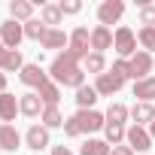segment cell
Returning <instances> with one entry per match:
<instances>
[{
    "label": "cell",
    "instance_id": "1",
    "mask_svg": "<svg viewBox=\"0 0 155 155\" xmlns=\"http://www.w3.org/2000/svg\"><path fill=\"white\" fill-rule=\"evenodd\" d=\"M49 76H52V82L64 85V88H82L85 85V70H82V58L79 55H73L70 49L58 52L49 64Z\"/></svg>",
    "mask_w": 155,
    "mask_h": 155
},
{
    "label": "cell",
    "instance_id": "2",
    "mask_svg": "<svg viewBox=\"0 0 155 155\" xmlns=\"http://www.w3.org/2000/svg\"><path fill=\"white\" fill-rule=\"evenodd\" d=\"M113 49H116V55L125 58V61L134 58V55L140 52V49H137V34H134L131 28H125V25L116 28V31H113Z\"/></svg>",
    "mask_w": 155,
    "mask_h": 155
},
{
    "label": "cell",
    "instance_id": "3",
    "mask_svg": "<svg viewBox=\"0 0 155 155\" xmlns=\"http://www.w3.org/2000/svg\"><path fill=\"white\" fill-rule=\"evenodd\" d=\"M76 125H79L82 134H94V131H104L107 128V116L97 113V110H76V116H70Z\"/></svg>",
    "mask_w": 155,
    "mask_h": 155
},
{
    "label": "cell",
    "instance_id": "4",
    "mask_svg": "<svg viewBox=\"0 0 155 155\" xmlns=\"http://www.w3.org/2000/svg\"><path fill=\"white\" fill-rule=\"evenodd\" d=\"M125 143L134 149V152H149L152 149V134H149V128H140V125H131L128 128V134H125Z\"/></svg>",
    "mask_w": 155,
    "mask_h": 155
},
{
    "label": "cell",
    "instance_id": "5",
    "mask_svg": "<svg viewBox=\"0 0 155 155\" xmlns=\"http://www.w3.org/2000/svg\"><path fill=\"white\" fill-rule=\"evenodd\" d=\"M18 79L28 85V88H34V91H40L46 82H49V73L40 67V64H25L21 67V73H18Z\"/></svg>",
    "mask_w": 155,
    "mask_h": 155
},
{
    "label": "cell",
    "instance_id": "6",
    "mask_svg": "<svg viewBox=\"0 0 155 155\" xmlns=\"http://www.w3.org/2000/svg\"><path fill=\"white\" fill-rule=\"evenodd\" d=\"M67 49H70L73 55L85 58V55L91 52V31L82 28V25H79V28H73V31H70V46H67Z\"/></svg>",
    "mask_w": 155,
    "mask_h": 155
},
{
    "label": "cell",
    "instance_id": "7",
    "mask_svg": "<svg viewBox=\"0 0 155 155\" xmlns=\"http://www.w3.org/2000/svg\"><path fill=\"white\" fill-rule=\"evenodd\" d=\"M122 15H125V3H122V0H104V3L97 6V21H101L104 28L116 25Z\"/></svg>",
    "mask_w": 155,
    "mask_h": 155
},
{
    "label": "cell",
    "instance_id": "8",
    "mask_svg": "<svg viewBox=\"0 0 155 155\" xmlns=\"http://www.w3.org/2000/svg\"><path fill=\"white\" fill-rule=\"evenodd\" d=\"M122 85H125V79H119V76H116L113 70L101 73L97 79H94V91H97L101 97H113L116 91H122Z\"/></svg>",
    "mask_w": 155,
    "mask_h": 155
},
{
    "label": "cell",
    "instance_id": "9",
    "mask_svg": "<svg viewBox=\"0 0 155 155\" xmlns=\"http://www.w3.org/2000/svg\"><path fill=\"white\" fill-rule=\"evenodd\" d=\"M0 40H3V46L6 49H18L21 46V40H25V25H18V21H3L0 25Z\"/></svg>",
    "mask_w": 155,
    "mask_h": 155
},
{
    "label": "cell",
    "instance_id": "10",
    "mask_svg": "<svg viewBox=\"0 0 155 155\" xmlns=\"http://www.w3.org/2000/svg\"><path fill=\"white\" fill-rule=\"evenodd\" d=\"M25 146L34 149V152L49 149V146H52V143H49V128H43V125H31V128L25 131Z\"/></svg>",
    "mask_w": 155,
    "mask_h": 155
},
{
    "label": "cell",
    "instance_id": "11",
    "mask_svg": "<svg viewBox=\"0 0 155 155\" xmlns=\"http://www.w3.org/2000/svg\"><path fill=\"white\" fill-rule=\"evenodd\" d=\"M128 61H131V73H134V82H140V79H146V76H152L149 70L155 67V58H152L149 52H143V49H140V52H137L134 58H128Z\"/></svg>",
    "mask_w": 155,
    "mask_h": 155
},
{
    "label": "cell",
    "instance_id": "12",
    "mask_svg": "<svg viewBox=\"0 0 155 155\" xmlns=\"http://www.w3.org/2000/svg\"><path fill=\"white\" fill-rule=\"evenodd\" d=\"M18 113H21L18 97H15V94H9V91H3V94H0V122H3V125H12Z\"/></svg>",
    "mask_w": 155,
    "mask_h": 155
},
{
    "label": "cell",
    "instance_id": "13",
    "mask_svg": "<svg viewBox=\"0 0 155 155\" xmlns=\"http://www.w3.org/2000/svg\"><path fill=\"white\" fill-rule=\"evenodd\" d=\"M107 49H113V31L110 28H104V25H94L91 28V52H107Z\"/></svg>",
    "mask_w": 155,
    "mask_h": 155
},
{
    "label": "cell",
    "instance_id": "14",
    "mask_svg": "<svg viewBox=\"0 0 155 155\" xmlns=\"http://www.w3.org/2000/svg\"><path fill=\"white\" fill-rule=\"evenodd\" d=\"M18 107H21V116H28V119H37V116H43V110H46L37 91L21 94V97H18Z\"/></svg>",
    "mask_w": 155,
    "mask_h": 155
},
{
    "label": "cell",
    "instance_id": "15",
    "mask_svg": "<svg viewBox=\"0 0 155 155\" xmlns=\"http://www.w3.org/2000/svg\"><path fill=\"white\" fill-rule=\"evenodd\" d=\"M21 134L15 131V125H0V149H6V152H18L21 149Z\"/></svg>",
    "mask_w": 155,
    "mask_h": 155
},
{
    "label": "cell",
    "instance_id": "16",
    "mask_svg": "<svg viewBox=\"0 0 155 155\" xmlns=\"http://www.w3.org/2000/svg\"><path fill=\"white\" fill-rule=\"evenodd\" d=\"M40 46H43V49H61V52H64V49L70 46V34H64L61 28H49L46 37L40 40Z\"/></svg>",
    "mask_w": 155,
    "mask_h": 155
},
{
    "label": "cell",
    "instance_id": "17",
    "mask_svg": "<svg viewBox=\"0 0 155 155\" xmlns=\"http://www.w3.org/2000/svg\"><path fill=\"white\" fill-rule=\"evenodd\" d=\"M131 119H134V125L149 128L155 122V104H134L131 107Z\"/></svg>",
    "mask_w": 155,
    "mask_h": 155
},
{
    "label": "cell",
    "instance_id": "18",
    "mask_svg": "<svg viewBox=\"0 0 155 155\" xmlns=\"http://www.w3.org/2000/svg\"><path fill=\"white\" fill-rule=\"evenodd\" d=\"M134 97H137V104H152L155 101V76H146V79L134 82Z\"/></svg>",
    "mask_w": 155,
    "mask_h": 155
},
{
    "label": "cell",
    "instance_id": "19",
    "mask_svg": "<svg viewBox=\"0 0 155 155\" xmlns=\"http://www.w3.org/2000/svg\"><path fill=\"white\" fill-rule=\"evenodd\" d=\"M9 18L28 25L34 18V3H31V0H12V3H9Z\"/></svg>",
    "mask_w": 155,
    "mask_h": 155
},
{
    "label": "cell",
    "instance_id": "20",
    "mask_svg": "<svg viewBox=\"0 0 155 155\" xmlns=\"http://www.w3.org/2000/svg\"><path fill=\"white\" fill-rule=\"evenodd\" d=\"M21 67H25L21 49H6V55L0 58V70L3 73H21Z\"/></svg>",
    "mask_w": 155,
    "mask_h": 155
},
{
    "label": "cell",
    "instance_id": "21",
    "mask_svg": "<svg viewBox=\"0 0 155 155\" xmlns=\"http://www.w3.org/2000/svg\"><path fill=\"white\" fill-rule=\"evenodd\" d=\"M40 21H43L46 28H58V25L64 21L61 6H58V3H43V6H40Z\"/></svg>",
    "mask_w": 155,
    "mask_h": 155
},
{
    "label": "cell",
    "instance_id": "22",
    "mask_svg": "<svg viewBox=\"0 0 155 155\" xmlns=\"http://www.w3.org/2000/svg\"><path fill=\"white\" fill-rule=\"evenodd\" d=\"M97 91H94V85H82V88H76V107L79 110H94V104H97Z\"/></svg>",
    "mask_w": 155,
    "mask_h": 155
},
{
    "label": "cell",
    "instance_id": "23",
    "mask_svg": "<svg viewBox=\"0 0 155 155\" xmlns=\"http://www.w3.org/2000/svg\"><path fill=\"white\" fill-rule=\"evenodd\" d=\"M82 70H85V73L101 76V73H107V58H104L101 52H88V55L82 58Z\"/></svg>",
    "mask_w": 155,
    "mask_h": 155
},
{
    "label": "cell",
    "instance_id": "24",
    "mask_svg": "<svg viewBox=\"0 0 155 155\" xmlns=\"http://www.w3.org/2000/svg\"><path fill=\"white\" fill-rule=\"evenodd\" d=\"M37 94H40L43 107H58V101H61V85L49 79V82H46V85H43V88H40Z\"/></svg>",
    "mask_w": 155,
    "mask_h": 155
},
{
    "label": "cell",
    "instance_id": "25",
    "mask_svg": "<svg viewBox=\"0 0 155 155\" xmlns=\"http://www.w3.org/2000/svg\"><path fill=\"white\" fill-rule=\"evenodd\" d=\"M40 122H43V128H49V131H52V128H64V122H67V119L61 116V110H58V107H46V110H43V116H40Z\"/></svg>",
    "mask_w": 155,
    "mask_h": 155
},
{
    "label": "cell",
    "instance_id": "26",
    "mask_svg": "<svg viewBox=\"0 0 155 155\" xmlns=\"http://www.w3.org/2000/svg\"><path fill=\"white\" fill-rule=\"evenodd\" d=\"M82 155H110L113 152V146L107 143V140H94V137H88L85 143H82V149H79Z\"/></svg>",
    "mask_w": 155,
    "mask_h": 155
},
{
    "label": "cell",
    "instance_id": "27",
    "mask_svg": "<svg viewBox=\"0 0 155 155\" xmlns=\"http://www.w3.org/2000/svg\"><path fill=\"white\" fill-rule=\"evenodd\" d=\"M104 116H107V122H110V125H125V122H128V116H131V110H128L125 104H110V110H107Z\"/></svg>",
    "mask_w": 155,
    "mask_h": 155
},
{
    "label": "cell",
    "instance_id": "28",
    "mask_svg": "<svg viewBox=\"0 0 155 155\" xmlns=\"http://www.w3.org/2000/svg\"><path fill=\"white\" fill-rule=\"evenodd\" d=\"M104 134H107V143H110V146H122V143H125L128 128H125V125H110V122H107Z\"/></svg>",
    "mask_w": 155,
    "mask_h": 155
},
{
    "label": "cell",
    "instance_id": "29",
    "mask_svg": "<svg viewBox=\"0 0 155 155\" xmlns=\"http://www.w3.org/2000/svg\"><path fill=\"white\" fill-rule=\"evenodd\" d=\"M137 43H140V49L143 52H155V28H140L137 31Z\"/></svg>",
    "mask_w": 155,
    "mask_h": 155
},
{
    "label": "cell",
    "instance_id": "30",
    "mask_svg": "<svg viewBox=\"0 0 155 155\" xmlns=\"http://www.w3.org/2000/svg\"><path fill=\"white\" fill-rule=\"evenodd\" d=\"M46 31H49V28H46L40 18H31V21L25 25V37H28V40H37V43L46 37Z\"/></svg>",
    "mask_w": 155,
    "mask_h": 155
},
{
    "label": "cell",
    "instance_id": "31",
    "mask_svg": "<svg viewBox=\"0 0 155 155\" xmlns=\"http://www.w3.org/2000/svg\"><path fill=\"white\" fill-rule=\"evenodd\" d=\"M113 73L119 76V79H134V73H131V61H125V58H116V61H113Z\"/></svg>",
    "mask_w": 155,
    "mask_h": 155
},
{
    "label": "cell",
    "instance_id": "32",
    "mask_svg": "<svg viewBox=\"0 0 155 155\" xmlns=\"http://www.w3.org/2000/svg\"><path fill=\"white\" fill-rule=\"evenodd\" d=\"M58 6H61V15H76L82 9V0H61Z\"/></svg>",
    "mask_w": 155,
    "mask_h": 155
},
{
    "label": "cell",
    "instance_id": "33",
    "mask_svg": "<svg viewBox=\"0 0 155 155\" xmlns=\"http://www.w3.org/2000/svg\"><path fill=\"white\" fill-rule=\"evenodd\" d=\"M140 25H143V28H155V6L146 3V6L140 9Z\"/></svg>",
    "mask_w": 155,
    "mask_h": 155
},
{
    "label": "cell",
    "instance_id": "34",
    "mask_svg": "<svg viewBox=\"0 0 155 155\" xmlns=\"http://www.w3.org/2000/svg\"><path fill=\"white\" fill-rule=\"evenodd\" d=\"M64 134H67V137H82V131H79V125H76L73 119H67V122H64Z\"/></svg>",
    "mask_w": 155,
    "mask_h": 155
},
{
    "label": "cell",
    "instance_id": "35",
    "mask_svg": "<svg viewBox=\"0 0 155 155\" xmlns=\"http://www.w3.org/2000/svg\"><path fill=\"white\" fill-rule=\"evenodd\" d=\"M110 155H137V152H134L128 143H122V146H113V152H110Z\"/></svg>",
    "mask_w": 155,
    "mask_h": 155
},
{
    "label": "cell",
    "instance_id": "36",
    "mask_svg": "<svg viewBox=\"0 0 155 155\" xmlns=\"http://www.w3.org/2000/svg\"><path fill=\"white\" fill-rule=\"evenodd\" d=\"M52 155H73V149L61 143V146H52Z\"/></svg>",
    "mask_w": 155,
    "mask_h": 155
},
{
    "label": "cell",
    "instance_id": "37",
    "mask_svg": "<svg viewBox=\"0 0 155 155\" xmlns=\"http://www.w3.org/2000/svg\"><path fill=\"white\" fill-rule=\"evenodd\" d=\"M3 91H6V73L0 70V94H3Z\"/></svg>",
    "mask_w": 155,
    "mask_h": 155
},
{
    "label": "cell",
    "instance_id": "38",
    "mask_svg": "<svg viewBox=\"0 0 155 155\" xmlns=\"http://www.w3.org/2000/svg\"><path fill=\"white\" fill-rule=\"evenodd\" d=\"M6 55V46H3V40H0V58H3Z\"/></svg>",
    "mask_w": 155,
    "mask_h": 155
},
{
    "label": "cell",
    "instance_id": "39",
    "mask_svg": "<svg viewBox=\"0 0 155 155\" xmlns=\"http://www.w3.org/2000/svg\"><path fill=\"white\" fill-rule=\"evenodd\" d=\"M149 134H152V140H155V122H152V125H149Z\"/></svg>",
    "mask_w": 155,
    "mask_h": 155
}]
</instances>
